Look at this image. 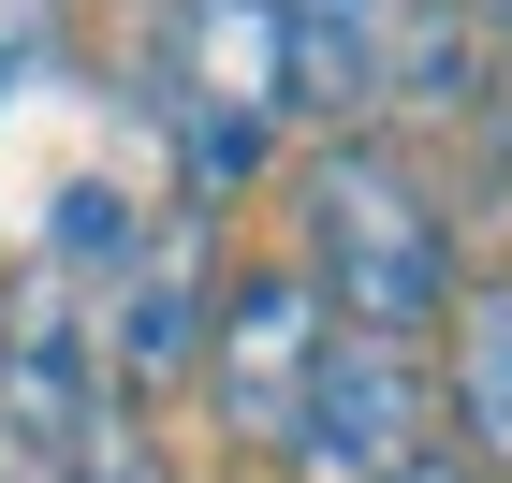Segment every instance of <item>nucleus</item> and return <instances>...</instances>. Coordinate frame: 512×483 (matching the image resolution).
Instances as JSON below:
<instances>
[{
	"label": "nucleus",
	"mask_w": 512,
	"mask_h": 483,
	"mask_svg": "<svg viewBox=\"0 0 512 483\" xmlns=\"http://www.w3.org/2000/svg\"><path fill=\"white\" fill-rule=\"evenodd\" d=\"M381 30H395V0H278L293 103H322V118H366V103H381Z\"/></svg>",
	"instance_id": "nucleus-7"
},
{
	"label": "nucleus",
	"mask_w": 512,
	"mask_h": 483,
	"mask_svg": "<svg viewBox=\"0 0 512 483\" xmlns=\"http://www.w3.org/2000/svg\"><path fill=\"white\" fill-rule=\"evenodd\" d=\"M483 103H498V147H512V88H483Z\"/></svg>",
	"instance_id": "nucleus-14"
},
{
	"label": "nucleus",
	"mask_w": 512,
	"mask_h": 483,
	"mask_svg": "<svg viewBox=\"0 0 512 483\" xmlns=\"http://www.w3.org/2000/svg\"><path fill=\"white\" fill-rule=\"evenodd\" d=\"M132 249H147V205H132L118 176H74V191H59V220H44V264H59L74 293H103Z\"/></svg>",
	"instance_id": "nucleus-10"
},
{
	"label": "nucleus",
	"mask_w": 512,
	"mask_h": 483,
	"mask_svg": "<svg viewBox=\"0 0 512 483\" xmlns=\"http://www.w3.org/2000/svg\"><path fill=\"white\" fill-rule=\"evenodd\" d=\"M147 118L176 147V205H220L264 176L278 118H293V59H278V0H161V59H147Z\"/></svg>",
	"instance_id": "nucleus-2"
},
{
	"label": "nucleus",
	"mask_w": 512,
	"mask_h": 483,
	"mask_svg": "<svg viewBox=\"0 0 512 483\" xmlns=\"http://www.w3.org/2000/svg\"><path fill=\"white\" fill-rule=\"evenodd\" d=\"M88 410H103L88 293L59 279V264H15V279H0V440H15V469H59Z\"/></svg>",
	"instance_id": "nucleus-6"
},
{
	"label": "nucleus",
	"mask_w": 512,
	"mask_h": 483,
	"mask_svg": "<svg viewBox=\"0 0 512 483\" xmlns=\"http://www.w3.org/2000/svg\"><path fill=\"white\" fill-rule=\"evenodd\" d=\"M381 88H395V103H425V118H483V30L454 15V0H395Z\"/></svg>",
	"instance_id": "nucleus-9"
},
{
	"label": "nucleus",
	"mask_w": 512,
	"mask_h": 483,
	"mask_svg": "<svg viewBox=\"0 0 512 483\" xmlns=\"http://www.w3.org/2000/svg\"><path fill=\"white\" fill-rule=\"evenodd\" d=\"M293 220H308V264H293V279L337 308V337H395V352L439 337V308H454V235H439L425 161H410V147L337 132V147L308 161Z\"/></svg>",
	"instance_id": "nucleus-1"
},
{
	"label": "nucleus",
	"mask_w": 512,
	"mask_h": 483,
	"mask_svg": "<svg viewBox=\"0 0 512 483\" xmlns=\"http://www.w3.org/2000/svg\"><path fill=\"white\" fill-rule=\"evenodd\" d=\"M205 308H220V264H205V220L191 205H161L147 220V249H132L118 279L88 293V352H103V396H176L205 366Z\"/></svg>",
	"instance_id": "nucleus-5"
},
{
	"label": "nucleus",
	"mask_w": 512,
	"mask_h": 483,
	"mask_svg": "<svg viewBox=\"0 0 512 483\" xmlns=\"http://www.w3.org/2000/svg\"><path fill=\"white\" fill-rule=\"evenodd\" d=\"M322 293L293 279V264H249V279H220V308H205V410H220V440L249 454V469H278V440H293V410H308V366H322Z\"/></svg>",
	"instance_id": "nucleus-3"
},
{
	"label": "nucleus",
	"mask_w": 512,
	"mask_h": 483,
	"mask_svg": "<svg viewBox=\"0 0 512 483\" xmlns=\"http://www.w3.org/2000/svg\"><path fill=\"white\" fill-rule=\"evenodd\" d=\"M0 483H59V469H0Z\"/></svg>",
	"instance_id": "nucleus-15"
},
{
	"label": "nucleus",
	"mask_w": 512,
	"mask_h": 483,
	"mask_svg": "<svg viewBox=\"0 0 512 483\" xmlns=\"http://www.w3.org/2000/svg\"><path fill=\"white\" fill-rule=\"evenodd\" d=\"M454 454L512 469V279H483L454 308Z\"/></svg>",
	"instance_id": "nucleus-8"
},
{
	"label": "nucleus",
	"mask_w": 512,
	"mask_h": 483,
	"mask_svg": "<svg viewBox=\"0 0 512 483\" xmlns=\"http://www.w3.org/2000/svg\"><path fill=\"white\" fill-rule=\"evenodd\" d=\"M469 15H483V30H498V44H512V0H469Z\"/></svg>",
	"instance_id": "nucleus-13"
},
{
	"label": "nucleus",
	"mask_w": 512,
	"mask_h": 483,
	"mask_svg": "<svg viewBox=\"0 0 512 483\" xmlns=\"http://www.w3.org/2000/svg\"><path fill=\"white\" fill-rule=\"evenodd\" d=\"M425 440H439L425 352H395V337H322L308 410H293V440H278V483H395Z\"/></svg>",
	"instance_id": "nucleus-4"
},
{
	"label": "nucleus",
	"mask_w": 512,
	"mask_h": 483,
	"mask_svg": "<svg viewBox=\"0 0 512 483\" xmlns=\"http://www.w3.org/2000/svg\"><path fill=\"white\" fill-rule=\"evenodd\" d=\"M59 483H176V469H161L147 410H132V396H103V410L74 425V454H59Z\"/></svg>",
	"instance_id": "nucleus-11"
},
{
	"label": "nucleus",
	"mask_w": 512,
	"mask_h": 483,
	"mask_svg": "<svg viewBox=\"0 0 512 483\" xmlns=\"http://www.w3.org/2000/svg\"><path fill=\"white\" fill-rule=\"evenodd\" d=\"M395 483H483V469H469V454H454V440H425V454H410V469H395Z\"/></svg>",
	"instance_id": "nucleus-12"
}]
</instances>
